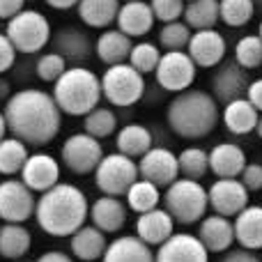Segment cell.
Listing matches in <instances>:
<instances>
[{"mask_svg": "<svg viewBox=\"0 0 262 262\" xmlns=\"http://www.w3.org/2000/svg\"><path fill=\"white\" fill-rule=\"evenodd\" d=\"M5 35L12 39L14 49L23 55L39 53L46 44L51 41V26L49 18L37 9H23L21 14H16L14 18L7 21Z\"/></svg>", "mask_w": 262, "mask_h": 262, "instance_id": "obj_6", "label": "cell"}, {"mask_svg": "<svg viewBox=\"0 0 262 262\" xmlns=\"http://www.w3.org/2000/svg\"><path fill=\"white\" fill-rule=\"evenodd\" d=\"M140 170L134 163V159L122 152L106 154L101 159L99 168L95 170V184L104 195H127L129 189L138 182Z\"/></svg>", "mask_w": 262, "mask_h": 262, "instance_id": "obj_7", "label": "cell"}, {"mask_svg": "<svg viewBox=\"0 0 262 262\" xmlns=\"http://www.w3.org/2000/svg\"><path fill=\"white\" fill-rule=\"evenodd\" d=\"M246 154L239 145L235 143H219L209 152V170L219 177V180H228V177H239L246 168Z\"/></svg>", "mask_w": 262, "mask_h": 262, "instance_id": "obj_22", "label": "cell"}, {"mask_svg": "<svg viewBox=\"0 0 262 262\" xmlns=\"http://www.w3.org/2000/svg\"><path fill=\"white\" fill-rule=\"evenodd\" d=\"M111 242H106V232L99 230L97 226H83L72 235V253L83 262H95L101 260L108 249Z\"/></svg>", "mask_w": 262, "mask_h": 262, "instance_id": "obj_25", "label": "cell"}, {"mask_svg": "<svg viewBox=\"0 0 262 262\" xmlns=\"http://www.w3.org/2000/svg\"><path fill=\"white\" fill-rule=\"evenodd\" d=\"M214 95L205 90H184L177 92V97L168 104L166 120L168 127L175 131L180 138L198 140L207 138L216 129L221 120V108Z\"/></svg>", "mask_w": 262, "mask_h": 262, "instance_id": "obj_3", "label": "cell"}, {"mask_svg": "<svg viewBox=\"0 0 262 262\" xmlns=\"http://www.w3.org/2000/svg\"><path fill=\"white\" fill-rule=\"evenodd\" d=\"M159 198H161V195H159V186L140 177V180L129 189L127 205L136 214H145V212H152V209L159 207Z\"/></svg>", "mask_w": 262, "mask_h": 262, "instance_id": "obj_34", "label": "cell"}, {"mask_svg": "<svg viewBox=\"0 0 262 262\" xmlns=\"http://www.w3.org/2000/svg\"><path fill=\"white\" fill-rule=\"evenodd\" d=\"M18 51L14 49L12 39L7 35H0V74H5L7 69H12L14 60H16Z\"/></svg>", "mask_w": 262, "mask_h": 262, "instance_id": "obj_44", "label": "cell"}, {"mask_svg": "<svg viewBox=\"0 0 262 262\" xmlns=\"http://www.w3.org/2000/svg\"><path fill=\"white\" fill-rule=\"evenodd\" d=\"M53 9H72V7H78L81 0H46Z\"/></svg>", "mask_w": 262, "mask_h": 262, "instance_id": "obj_49", "label": "cell"}, {"mask_svg": "<svg viewBox=\"0 0 262 262\" xmlns=\"http://www.w3.org/2000/svg\"><path fill=\"white\" fill-rule=\"evenodd\" d=\"M221 21V0H191L184 9V23L193 32L212 30Z\"/></svg>", "mask_w": 262, "mask_h": 262, "instance_id": "obj_31", "label": "cell"}, {"mask_svg": "<svg viewBox=\"0 0 262 262\" xmlns=\"http://www.w3.org/2000/svg\"><path fill=\"white\" fill-rule=\"evenodd\" d=\"M101 262H157V253L138 235H124L111 242Z\"/></svg>", "mask_w": 262, "mask_h": 262, "instance_id": "obj_24", "label": "cell"}, {"mask_svg": "<svg viewBox=\"0 0 262 262\" xmlns=\"http://www.w3.org/2000/svg\"><path fill=\"white\" fill-rule=\"evenodd\" d=\"M115 147L131 159H138L152 149V134L143 124H127L115 136Z\"/></svg>", "mask_w": 262, "mask_h": 262, "instance_id": "obj_32", "label": "cell"}, {"mask_svg": "<svg viewBox=\"0 0 262 262\" xmlns=\"http://www.w3.org/2000/svg\"><path fill=\"white\" fill-rule=\"evenodd\" d=\"M235 60L244 69L262 67V39L260 35H246L235 44Z\"/></svg>", "mask_w": 262, "mask_h": 262, "instance_id": "obj_39", "label": "cell"}, {"mask_svg": "<svg viewBox=\"0 0 262 262\" xmlns=\"http://www.w3.org/2000/svg\"><path fill=\"white\" fill-rule=\"evenodd\" d=\"M136 235L149 246H161L175 235V219L166 209H152V212L138 214L136 221Z\"/></svg>", "mask_w": 262, "mask_h": 262, "instance_id": "obj_20", "label": "cell"}, {"mask_svg": "<svg viewBox=\"0 0 262 262\" xmlns=\"http://www.w3.org/2000/svg\"><path fill=\"white\" fill-rule=\"evenodd\" d=\"M209 207V191L198 180H175L163 193V209L180 226H193L205 219Z\"/></svg>", "mask_w": 262, "mask_h": 262, "instance_id": "obj_5", "label": "cell"}, {"mask_svg": "<svg viewBox=\"0 0 262 262\" xmlns=\"http://www.w3.org/2000/svg\"><path fill=\"white\" fill-rule=\"evenodd\" d=\"M239 180L251 193L262 191V163H246V168L239 175Z\"/></svg>", "mask_w": 262, "mask_h": 262, "instance_id": "obj_43", "label": "cell"}, {"mask_svg": "<svg viewBox=\"0 0 262 262\" xmlns=\"http://www.w3.org/2000/svg\"><path fill=\"white\" fill-rule=\"evenodd\" d=\"M90 221L106 235L120 232L127 223V207L115 195H101L90 205Z\"/></svg>", "mask_w": 262, "mask_h": 262, "instance_id": "obj_21", "label": "cell"}, {"mask_svg": "<svg viewBox=\"0 0 262 262\" xmlns=\"http://www.w3.org/2000/svg\"><path fill=\"white\" fill-rule=\"evenodd\" d=\"M258 35H260V39H262V21H260V28H258Z\"/></svg>", "mask_w": 262, "mask_h": 262, "instance_id": "obj_53", "label": "cell"}, {"mask_svg": "<svg viewBox=\"0 0 262 262\" xmlns=\"http://www.w3.org/2000/svg\"><path fill=\"white\" fill-rule=\"evenodd\" d=\"M37 200L32 189L26 186L23 180H5L0 182V221L5 223H23L35 214Z\"/></svg>", "mask_w": 262, "mask_h": 262, "instance_id": "obj_12", "label": "cell"}, {"mask_svg": "<svg viewBox=\"0 0 262 262\" xmlns=\"http://www.w3.org/2000/svg\"><path fill=\"white\" fill-rule=\"evenodd\" d=\"M60 157L74 175H90L99 168L101 159H104V149H101L99 138L83 131V134H74L64 140Z\"/></svg>", "mask_w": 262, "mask_h": 262, "instance_id": "obj_9", "label": "cell"}, {"mask_svg": "<svg viewBox=\"0 0 262 262\" xmlns=\"http://www.w3.org/2000/svg\"><path fill=\"white\" fill-rule=\"evenodd\" d=\"M120 0H81L78 3V16L90 28H108L118 21Z\"/></svg>", "mask_w": 262, "mask_h": 262, "instance_id": "obj_29", "label": "cell"}, {"mask_svg": "<svg viewBox=\"0 0 262 262\" xmlns=\"http://www.w3.org/2000/svg\"><path fill=\"white\" fill-rule=\"evenodd\" d=\"M7 131H9V127H7V120H5V113L0 111V140L7 138Z\"/></svg>", "mask_w": 262, "mask_h": 262, "instance_id": "obj_50", "label": "cell"}, {"mask_svg": "<svg viewBox=\"0 0 262 262\" xmlns=\"http://www.w3.org/2000/svg\"><path fill=\"white\" fill-rule=\"evenodd\" d=\"M184 3H191V0H184Z\"/></svg>", "mask_w": 262, "mask_h": 262, "instance_id": "obj_55", "label": "cell"}, {"mask_svg": "<svg viewBox=\"0 0 262 262\" xmlns=\"http://www.w3.org/2000/svg\"><path fill=\"white\" fill-rule=\"evenodd\" d=\"M37 262H74V260L62 251H46V253H41L37 258Z\"/></svg>", "mask_w": 262, "mask_h": 262, "instance_id": "obj_48", "label": "cell"}, {"mask_svg": "<svg viewBox=\"0 0 262 262\" xmlns=\"http://www.w3.org/2000/svg\"><path fill=\"white\" fill-rule=\"evenodd\" d=\"M237 244L251 251H262V207L249 205L244 212L235 216Z\"/></svg>", "mask_w": 262, "mask_h": 262, "instance_id": "obj_26", "label": "cell"}, {"mask_svg": "<svg viewBox=\"0 0 262 262\" xmlns=\"http://www.w3.org/2000/svg\"><path fill=\"white\" fill-rule=\"evenodd\" d=\"M83 131L99 140L108 138V136H113L115 131H118V118H115V113L111 108L97 106V108L90 111V113L85 115V120H83Z\"/></svg>", "mask_w": 262, "mask_h": 262, "instance_id": "obj_35", "label": "cell"}, {"mask_svg": "<svg viewBox=\"0 0 262 262\" xmlns=\"http://www.w3.org/2000/svg\"><path fill=\"white\" fill-rule=\"evenodd\" d=\"M207 191H209V207L214 209V214H221V216L232 219L249 207L251 191L242 184L239 177L216 180Z\"/></svg>", "mask_w": 262, "mask_h": 262, "instance_id": "obj_13", "label": "cell"}, {"mask_svg": "<svg viewBox=\"0 0 262 262\" xmlns=\"http://www.w3.org/2000/svg\"><path fill=\"white\" fill-rule=\"evenodd\" d=\"M67 69H69L67 60H64L62 55H58V53L39 55V60H37V64H35L37 78H41V81H46V83H55L64 72H67Z\"/></svg>", "mask_w": 262, "mask_h": 262, "instance_id": "obj_41", "label": "cell"}, {"mask_svg": "<svg viewBox=\"0 0 262 262\" xmlns=\"http://www.w3.org/2000/svg\"><path fill=\"white\" fill-rule=\"evenodd\" d=\"M198 237L209 253H226L232 249V244L237 242L235 237V221H230L228 216L221 214H212L205 216L198 223Z\"/></svg>", "mask_w": 262, "mask_h": 262, "instance_id": "obj_18", "label": "cell"}, {"mask_svg": "<svg viewBox=\"0 0 262 262\" xmlns=\"http://www.w3.org/2000/svg\"><path fill=\"white\" fill-rule=\"evenodd\" d=\"M180 172L186 180H203L209 172V152L200 147H186L180 152Z\"/></svg>", "mask_w": 262, "mask_h": 262, "instance_id": "obj_36", "label": "cell"}, {"mask_svg": "<svg viewBox=\"0 0 262 262\" xmlns=\"http://www.w3.org/2000/svg\"><path fill=\"white\" fill-rule=\"evenodd\" d=\"M223 124L230 134L235 136H246L251 131H255L258 127V120H260V111L251 104L249 99H237L232 104L223 106Z\"/></svg>", "mask_w": 262, "mask_h": 262, "instance_id": "obj_28", "label": "cell"}, {"mask_svg": "<svg viewBox=\"0 0 262 262\" xmlns=\"http://www.w3.org/2000/svg\"><path fill=\"white\" fill-rule=\"evenodd\" d=\"M101 88H104V97L113 106H134L140 101L145 92V78L136 67L129 62L113 64L104 72L101 76Z\"/></svg>", "mask_w": 262, "mask_h": 262, "instance_id": "obj_8", "label": "cell"}, {"mask_svg": "<svg viewBox=\"0 0 262 262\" xmlns=\"http://www.w3.org/2000/svg\"><path fill=\"white\" fill-rule=\"evenodd\" d=\"M97 58L104 64L113 67V64H122L124 60H129L131 55V37L124 35L122 30H104L99 37H97Z\"/></svg>", "mask_w": 262, "mask_h": 262, "instance_id": "obj_27", "label": "cell"}, {"mask_svg": "<svg viewBox=\"0 0 262 262\" xmlns=\"http://www.w3.org/2000/svg\"><path fill=\"white\" fill-rule=\"evenodd\" d=\"M104 97L101 78L88 67H69L53 83V99L67 115H83L99 106Z\"/></svg>", "mask_w": 262, "mask_h": 262, "instance_id": "obj_4", "label": "cell"}, {"mask_svg": "<svg viewBox=\"0 0 262 262\" xmlns=\"http://www.w3.org/2000/svg\"><path fill=\"white\" fill-rule=\"evenodd\" d=\"M26 9V0H0V18H14Z\"/></svg>", "mask_w": 262, "mask_h": 262, "instance_id": "obj_46", "label": "cell"}, {"mask_svg": "<svg viewBox=\"0 0 262 262\" xmlns=\"http://www.w3.org/2000/svg\"><path fill=\"white\" fill-rule=\"evenodd\" d=\"M138 170L143 180L157 184L159 189L161 186L168 189L177 180V175H180V159L166 147H152L147 154L140 157Z\"/></svg>", "mask_w": 262, "mask_h": 262, "instance_id": "obj_14", "label": "cell"}, {"mask_svg": "<svg viewBox=\"0 0 262 262\" xmlns=\"http://www.w3.org/2000/svg\"><path fill=\"white\" fill-rule=\"evenodd\" d=\"M28 159L30 154H28V145L23 140L14 138V136L0 140V175L12 177L21 172Z\"/></svg>", "mask_w": 262, "mask_h": 262, "instance_id": "obj_33", "label": "cell"}, {"mask_svg": "<svg viewBox=\"0 0 262 262\" xmlns=\"http://www.w3.org/2000/svg\"><path fill=\"white\" fill-rule=\"evenodd\" d=\"M193 37L191 28L184 21H172V23H163L161 32H159V46L163 51H184L189 49V41Z\"/></svg>", "mask_w": 262, "mask_h": 262, "instance_id": "obj_37", "label": "cell"}, {"mask_svg": "<svg viewBox=\"0 0 262 262\" xmlns=\"http://www.w3.org/2000/svg\"><path fill=\"white\" fill-rule=\"evenodd\" d=\"M246 99H249L251 104L262 113V78L251 81V88H249V92H246Z\"/></svg>", "mask_w": 262, "mask_h": 262, "instance_id": "obj_47", "label": "cell"}, {"mask_svg": "<svg viewBox=\"0 0 262 262\" xmlns=\"http://www.w3.org/2000/svg\"><path fill=\"white\" fill-rule=\"evenodd\" d=\"M53 53L62 55L67 62H74V67H81V62H88L92 51H97V44H92V37L83 30L72 26H62L51 37Z\"/></svg>", "mask_w": 262, "mask_h": 262, "instance_id": "obj_15", "label": "cell"}, {"mask_svg": "<svg viewBox=\"0 0 262 262\" xmlns=\"http://www.w3.org/2000/svg\"><path fill=\"white\" fill-rule=\"evenodd\" d=\"M195 67L186 51H168L161 55V62H159L154 78L157 83L168 92H184L191 88V83L195 81Z\"/></svg>", "mask_w": 262, "mask_h": 262, "instance_id": "obj_10", "label": "cell"}, {"mask_svg": "<svg viewBox=\"0 0 262 262\" xmlns=\"http://www.w3.org/2000/svg\"><path fill=\"white\" fill-rule=\"evenodd\" d=\"M124 3H134V0H124Z\"/></svg>", "mask_w": 262, "mask_h": 262, "instance_id": "obj_54", "label": "cell"}, {"mask_svg": "<svg viewBox=\"0 0 262 262\" xmlns=\"http://www.w3.org/2000/svg\"><path fill=\"white\" fill-rule=\"evenodd\" d=\"M154 16L152 12V5L149 3H143V0H134V3H124L120 7V14H118V30H122L124 35L129 37H143L152 30Z\"/></svg>", "mask_w": 262, "mask_h": 262, "instance_id": "obj_23", "label": "cell"}, {"mask_svg": "<svg viewBox=\"0 0 262 262\" xmlns=\"http://www.w3.org/2000/svg\"><path fill=\"white\" fill-rule=\"evenodd\" d=\"M88 216H90L88 198L74 184L58 182L37 200L35 219L41 230L49 232L51 237H72L78 228L85 226Z\"/></svg>", "mask_w": 262, "mask_h": 262, "instance_id": "obj_2", "label": "cell"}, {"mask_svg": "<svg viewBox=\"0 0 262 262\" xmlns=\"http://www.w3.org/2000/svg\"><path fill=\"white\" fill-rule=\"evenodd\" d=\"M255 16L253 0H221V21L230 28H242Z\"/></svg>", "mask_w": 262, "mask_h": 262, "instance_id": "obj_38", "label": "cell"}, {"mask_svg": "<svg viewBox=\"0 0 262 262\" xmlns=\"http://www.w3.org/2000/svg\"><path fill=\"white\" fill-rule=\"evenodd\" d=\"M5 120L14 138L32 147H44L62 127V111L44 90H18L5 101Z\"/></svg>", "mask_w": 262, "mask_h": 262, "instance_id": "obj_1", "label": "cell"}, {"mask_svg": "<svg viewBox=\"0 0 262 262\" xmlns=\"http://www.w3.org/2000/svg\"><path fill=\"white\" fill-rule=\"evenodd\" d=\"M21 180L26 182V186H30L32 191H44L53 189L60 180V166L51 154H30V159L26 161L21 170Z\"/></svg>", "mask_w": 262, "mask_h": 262, "instance_id": "obj_19", "label": "cell"}, {"mask_svg": "<svg viewBox=\"0 0 262 262\" xmlns=\"http://www.w3.org/2000/svg\"><path fill=\"white\" fill-rule=\"evenodd\" d=\"M253 3H255V12H258V9L262 12V0H253Z\"/></svg>", "mask_w": 262, "mask_h": 262, "instance_id": "obj_52", "label": "cell"}, {"mask_svg": "<svg viewBox=\"0 0 262 262\" xmlns=\"http://www.w3.org/2000/svg\"><path fill=\"white\" fill-rule=\"evenodd\" d=\"M212 95L221 106H228L237 99H246L251 88L249 69H244L237 60H223L212 76Z\"/></svg>", "mask_w": 262, "mask_h": 262, "instance_id": "obj_11", "label": "cell"}, {"mask_svg": "<svg viewBox=\"0 0 262 262\" xmlns=\"http://www.w3.org/2000/svg\"><path fill=\"white\" fill-rule=\"evenodd\" d=\"M226 37L221 35V32L216 30V28H212V30H198L193 32V37H191L189 41V49H186V53L193 58V62L198 64V67L203 69H212V67H219V64L223 62V58H226Z\"/></svg>", "mask_w": 262, "mask_h": 262, "instance_id": "obj_17", "label": "cell"}, {"mask_svg": "<svg viewBox=\"0 0 262 262\" xmlns=\"http://www.w3.org/2000/svg\"><path fill=\"white\" fill-rule=\"evenodd\" d=\"M260 258H262V255H260Z\"/></svg>", "mask_w": 262, "mask_h": 262, "instance_id": "obj_56", "label": "cell"}, {"mask_svg": "<svg viewBox=\"0 0 262 262\" xmlns=\"http://www.w3.org/2000/svg\"><path fill=\"white\" fill-rule=\"evenodd\" d=\"M159 62H161V53L154 44L149 41H140V44H134L129 55V64L136 67L140 74H149V72H157Z\"/></svg>", "mask_w": 262, "mask_h": 262, "instance_id": "obj_40", "label": "cell"}, {"mask_svg": "<svg viewBox=\"0 0 262 262\" xmlns=\"http://www.w3.org/2000/svg\"><path fill=\"white\" fill-rule=\"evenodd\" d=\"M152 5V12L159 21L163 23H172V21H180V16H184V0H149Z\"/></svg>", "mask_w": 262, "mask_h": 262, "instance_id": "obj_42", "label": "cell"}, {"mask_svg": "<svg viewBox=\"0 0 262 262\" xmlns=\"http://www.w3.org/2000/svg\"><path fill=\"white\" fill-rule=\"evenodd\" d=\"M219 262H262V258H260V255H255V251L239 246V249L226 251V253L221 255V260H219Z\"/></svg>", "mask_w": 262, "mask_h": 262, "instance_id": "obj_45", "label": "cell"}, {"mask_svg": "<svg viewBox=\"0 0 262 262\" xmlns=\"http://www.w3.org/2000/svg\"><path fill=\"white\" fill-rule=\"evenodd\" d=\"M157 262H209V251L198 235L175 232L159 246Z\"/></svg>", "mask_w": 262, "mask_h": 262, "instance_id": "obj_16", "label": "cell"}, {"mask_svg": "<svg viewBox=\"0 0 262 262\" xmlns=\"http://www.w3.org/2000/svg\"><path fill=\"white\" fill-rule=\"evenodd\" d=\"M32 235L21 223H5L0 226V255L7 260H21L30 251Z\"/></svg>", "mask_w": 262, "mask_h": 262, "instance_id": "obj_30", "label": "cell"}, {"mask_svg": "<svg viewBox=\"0 0 262 262\" xmlns=\"http://www.w3.org/2000/svg\"><path fill=\"white\" fill-rule=\"evenodd\" d=\"M255 134L262 138V113H260V120H258V127H255Z\"/></svg>", "mask_w": 262, "mask_h": 262, "instance_id": "obj_51", "label": "cell"}]
</instances>
